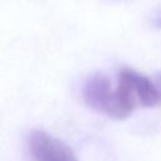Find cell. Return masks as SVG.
<instances>
[{"mask_svg": "<svg viewBox=\"0 0 161 161\" xmlns=\"http://www.w3.org/2000/svg\"><path fill=\"white\" fill-rule=\"evenodd\" d=\"M28 147L35 161H78L74 151L65 142L43 130H31Z\"/></svg>", "mask_w": 161, "mask_h": 161, "instance_id": "obj_2", "label": "cell"}, {"mask_svg": "<svg viewBox=\"0 0 161 161\" xmlns=\"http://www.w3.org/2000/svg\"><path fill=\"white\" fill-rule=\"evenodd\" d=\"M158 26H160V28H161V20H160V23H158Z\"/></svg>", "mask_w": 161, "mask_h": 161, "instance_id": "obj_5", "label": "cell"}, {"mask_svg": "<svg viewBox=\"0 0 161 161\" xmlns=\"http://www.w3.org/2000/svg\"><path fill=\"white\" fill-rule=\"evenodd\" d=\"M82 97L89 108L118 121L128 118L137 106L126 87L118 84L112 89L111 80L103 73H94L86 80Z\"/></svg>", "mask_w": 161, "mask_h": 161, "instance_id": "obj_1", "label": "cell"}, {"mask_svg": "<svg viewBox=\"0 0 161 161\" xmlns=\"http://www.w3.org/2000/svg\"><path fill=\"white\" fill-rule=\"evenodd\" d=\"M119 77L128 83L137 104L147 108L161 106V91L155 83V79H151L131 68L121 69Z\"/></svg>", "mask_w": 161, "mask_h": 161, "instance_id": "obj_3", "label": "cell"}, {"mask_svg": "<svg viewBox=\"0 0 161 161\" xmlns=\"http://www.w3.org/2000/svg\"><path fill=\"white\" fill-rule=\"evenodd\" d=\"M155 83L157 84V87H158V89L161 91V72H158L156 75H155Z\"/></svg>", "mask_w": 161, "mask_h": 161, "instance_id": "obj_4", "label": "cell"}]
</instances>
